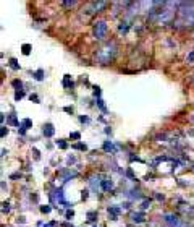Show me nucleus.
<instances>
[{
	"mask_svg": "<svg viewBox=\"0 0 194 227\" xmlns=\"http://www.w3.org/2000/svg\"><path fill=\"white\" fill-rule=\"evenodd\" d=\"M29 99H31V101H34V102H39V98H37L36 94H31V96H29Z\"/></svg>",
	"mask_w": 194,
	"mask_h": 227,
	"instance_id": "4be33fe9",
	"label": "nucleus"
},
{
	"mask_svg": "<svg viewBox=\"0 0 194 227\" xmlns=\"http://www.w3.org/2000/svg\"><path fill=\"white\" fill-rule=\"evenodd\" d=\"M29 52H31V45H29V44H24V45H23V54L28 55Z\"/></svg>",
	"mask_w": 194,
	"mask_h": 227,
	"instance_id": "2eb2a0df",
	"label": "nucleus"
},
{
	"mask_svg": "<svg viewBox=\"0 0 194 227\" xmlns=\"http://www.w3.org/2000/svg\"><path fill=\"white\" fill-rule=\"evenodd\" d=\"M192 26H194V23H192Z\"/></svg>",
	"mask_w": 194,
	"mask_h": 227,
	"instance_id": "2f4dec72",
	"label": "nucleus"
},
{
	"mask_svg": "<svg viewBox=\"0 0 194 227\" xmlns=\"http://www.w3.org/2000/svg\"><path fill=\"white\" fill-rule=\"evenodd\" d=\"M34 78H36L37 81H41V79H42V70H39L37 73H34Z\"/></svg>",
	"mask_w": 194,
	"mask_h": 227,
	"instance_id": "f3484780",
	"label": "nucleus"
},
{
	"mask_svg": "<svg viewBox=\"0 0 194 227\" xmlns=\"http://www.w3.org/2000/svg\"><path fill=\"white\" fill-rule=\"evenodd\" d=\"M104 149L113 152V151H115V146H113V143H110V141H105V143H104Z\"/></svg>",
	"mask_w": 194,
	"mask_h": 227,
	"instance_id": "f8f14e48",
	"label": "nucleus"
},
{
	"mask_svg": "<svg viewBox=\"0 0 194 227\" xmlns=\"http://www.w3.org/2000/svg\"><path fill=\"white\" fill-rule=\"evenodd\" d=\"M57 225V222H50V224H47V225H44V227H55Z\"/></svg>",
	"mask_w": 194,
	"mask_h": 227,
	"instance_id": "c85d7f7f",
	"label": "nucleus"
},
{
	"mask_svg": "<svg viewBox=\"0 0 194 227\" xmlns=\"http://www.w3.org/2000/svg\"><path fill=\"white\" fill-rule=\"evenodd\" d=\"M8 123H10V125H18V127L21 125L18 120H16V117H15V115H10V118H8Z\"/></svg>",
	"mask_w": 194,
	"mask_h": 227,
	"instance_id": "ddd939ff",
	"label": "nucleus"
},
{
	"mask_svg": "<svg viewBox=\"0 0 194 227\" xmlns=\"http://www.w3.org/2000/svg\"><path fill=\"white\" fill-rule=\"evenodd\" d=\"M57 146H60V148H63V149H65V148H66V143H63V141H57Z\"/></svg>",
	"mask_w": 194,
	"mask_h": 227,
	"instance_id": "aec40b11",
	"label": "nucleus"
},
{
	"mask_svg": "<svg viewBox=\"0 0 194 227\" xmlns=\"http://www.w3.org/2000/svg\"><path fill=\"white\" fill-rule=\"evenodd\" d=\"M54 198L58 203H62V204H65V200H63V193H62V190H55L54 191Z\"/></svg>",
	"mask_w": 194,
	"mask_h": 227,
	"instance_id": "9d476101",
	"label": "nucleus"
},
{
	"mask_svg": "<svg viewBox=\"0 0 194 227\" xmlns=\"http://www.w3.org/2000/svg\"><path fill=\"white\" fill-rule=\"evenodd\" d=\"M54 133H55V130H54V125H52V123L44 125V136L50 138V136H54Z\"/></svg>",
	"mask_w": 194,
	"mask_h": 227,
	"instance_id": "0eeeda50",
	"label": "nucleus"
},
{
	"mask_svg": "<svg viewBox=\"0 0 194 227\" xmlns=\"http://www.w3.org/2000/svg\"><path fill=\"white\" fill-rule=\"evenodd\" d=\"M107 23L104 20H97L94 23V28H92V33H94V37L97 39V41H104V39L107 37Z\"/></svg>",
	"mask_w": 194,
	"mask_h": 227,
	"instance_id": "f03ea898",
	"label": "nucleus"
},
{
	"mask_svg": "<svg viewBox=\"0 0 194 227\" xmlns=\"http://www.w3.org/2000/svg\"><path fill=\"white\" fill-rule=\"evenodd\" d=\"M23 98V91H16V94H15V99L16 101H20Z\"/></svg>",
	"mask_w": 194,
	"mask_h": 227,
	"instance_id": "6ab92c4d",
	"label": "nucleus"
},
{
	"mask_svg": "<svg viewBox=\"0 0 194 227\" xmlns=\"http://www.w3.org/2000/svg\"><path fill=\"white\" fill-rule=\"evenodd\" d=\"M5 133H8V130H5V127L2 128V136H5Z\"/></svg>",
	"mask_w": 194,
	"mask_h": 227,
	"instance_id": "7c9ffc66",
	"label": "nucleus"
},
{
	"mask_svg": "<svg viewBox=\"0 0 194 227\" xmlns=\"http://www.w3.org/2000/svg\"><path fill=\"white\" fill-rule=\"evenodd\" d=\"M165 221H167V224H170V225H173V227H178V225H181L183 222L176 217V216H173V214H165Z\"/></svg>",
	"mask_w": 194,
	"mask_h": 227,
	"instance_id": "20e7f679",
	"label": "nucleus"
},
{
	"mask_svg": "<svg viewBox=\"0 0 194 227\" xmlns=\"http://www.w3.org/2000/svg\"><path fill=\"white\" fill-rule=\"evenodd\" d=\"M86 198H88V191L84 190V191H83V200H86Z\"/></svg>",
	"mask_w": 194,
	"mask_h": 227,
	"instance_id": "c756f323",
	"label": "nucleus"
},
{
	"mask_svg": "<svg viewBox=\"0 0 194 227\" xmlns=\"http://www.w3.org/2000/svg\"><path fill=\"white\" fill-rule=\"evenodd\" d=\"M118 214H120V208H117V206H110V208H108V216H110L112 221H117Z\"/></svg>",
	"mask_w": 194,
	"mask_h": 227,
	"instance_id": "39448f33",
	"label": "nucleus"
},
{
	"mask_svg": "<svg viewBox=\"0 0 194 227\" xmlns=\"http://www.w3.org/2000/svg\"><path fill=\"white\" fill-rule=\"evenodd\" d=\"M10 63H11V68H13V70H18L20 68V65L16 63V59H10Z\"/></svg>",
	"mask_w": 194,
	"mask_h": 227,
	"instance_id": "dca6fc26",
	"label": "nucleus"
},
{
	"mask_svg": "<svg viewBox=\"0 0 194 227\" xmlns=\"http://www.w3.org/2000/svg\"><path fill=\"white\" fill-rule=\"evenodd\" d=\"M75 148H78V149H84V151H86V144H81V143H79V144H76Z\"/></svg>",
	"mask_w": 194,
	"mask_h": 227,
	"instance_id": "5701e85b",
	"label": "nucleus"
},
{
	"mask_svg": "<svg viewBox=\"0 0 194 227\" xmlns=\"http://www.w3.org/2000/svg\"><path fill=\"white\" fill-rule=\"evenodd\" d=\"M41 211L47 214V213H50V208H49V206H42V208H41Z\"/></svg>",
	"mask_w": 194,
	"mask_h": 227,
	"instance_id": "412c9836",
	"label": "nucleus"
},
{
	"mask_svg": "<svg viewBox=\"0 0 194 227\" xmlns=\"http://www.w3.org/2000/svg\"><path fill=\"white\" fill-rule=\"evenodd\" d=\"M63 5H65V7H73V5H75V2H65Z\"/></svg>",
	"mask_w": 194,
	"mask_h": 227,
	"instance_id": "cd10ccee",
	"label": "nucleus"
},
{
	"mask_svg": "<svg viewBox=\"0 0 194 227\" xmlns=\"http://www.w3.org/2000/svg\"><path fill=\"white\" fill-rule=\"evenodd\" d=\"M73 216H75V213H73V211H68V213H66V217H68V219H71Z\"/></svg>",
	"mask_w": 194,
	"mask_h": 227,
	"instance_id": "bb28decb",
	"label": "nucleus"
},
{
	"mask_svg": "<svg viewBox=\"0 0 194 227\" xmlns=\"http://www.w3.org/2000/svg\"><path fill=\"white\" fill-rule=\"evenodd\" d=\"M115 54H117V44L113 41H110V42L104 44L95 52V62L99 65H108L113 59H115Z\"/></svg>",
	"mask_w": 194,
	"mask_h": 227,
	"instance_id": "f257e3e1",
	"label": "nucleus"
},
{
	"mask_svg": "<svg viewBox=\"0 0 194 227\" xmlns=\"http://www.w3.org/2000/svg\"><path fill=\"white\" fill-rule=\"evenodd\" d=\"M149 204H151V201H144V203H142V208L147 209V208H149Z\"/></svg>",
	"mask_w": 194,
	"mask_h": 227,
	"instance_id": "a878e982",
	"label": "nucleus"
},
{
	"mask_svg": "<svg viewBox=\"0 0 194 227\" xmlns=\"http://www.w3.org/2000/svg\"><path fill=\"white\" fill-rule=\"evenodd\" d=\"M71 138H73V140H79V133H76V132L71 133Z\"/></svg>",
	"mask_w": 194,
	"mask_h": 227,
	"instance_id": "b1692460",
	"label": "nucleus"
},
{
	"mask_svg": "<svg viewBox=\"0 0 194 227\" xmlns=\"http://www.w3.org/2000/svg\"><path fill=\"white\" fill-rule=\"evenodd\" d=\"M8 203H3V213H8Z\"/></svg>",
	"mask_w": 194,
	"mask_h": 227,
	"instance_id": "393cba45",
	"label": "nucleus"
},
{
	"mask_svg": "<svg viewBox=\"0 0 194 227\" xmlns=\"http://www.w3.org/2000/svg\"><path fill=\"white\" fill-rule=\"evenodd\" d=\"M107 5H108L107 2H91L88 7V11L89 13H95V11H100L102 8H105Z\"/></svg>",
	"mask_w": 194,
	"mask_h": 227,
	"instance_id": "7ed1b4c3",
	"label": "nucleus"
},
{
	"mask_svg": "<svg viewBox=\"0 0 194 227\" xmlns=\"http://www.w3.org/2000/svg\"><path fill=\"white\" fill-rule=\"evenodd\" d=\"M13 86L15 88H18V91L23 88V84H21V81H18V79H15V81H13Z\"/></svg>",
	"mask_w": 194,
	"mask_h": 227,
	"instance_id": "a211bd4d",
	"label": "nucleus"
},
{
	"mask_svg": "<svg viewBox=\"0 0 194 227\" xmlns=\"http://www.w3.org/2000/svg\"><path fill=\"white\" fill-rule=\"evenodd\" d=\"M31 125H32V122L29 120V118H24V120H23V122H21V125H20V128H18V132H20V133L23 135V133H24V132H26V128H28V127H31Z\"/></svg>",
	"mask_w": 194,
	"mask_h": 227,
	"instance_id": "6e6552de",
	"label": "nucleus"
},
{
	"mask_svg": "<svg viewBox=\"0 0 194 227\" xmlns=\"http://www.w3.org/2000/svg\"><path fill=\"white\" fill-rule=\"evenodd\" d=\"M128 28H129L128 23H121V25L118 26V31L121 33V34H126V33H128Z\"/></svg>",
	"mask_w": 194,
	"mask_h": 227,
	"instance_id": "9b49d317",
	"label": "nucleus"
},
{
	"mask_svg": "<svg viewBox=\"0 0 194 227\" xmlns=\"http://www.w3.org/2000/svg\"><path fill=\"white\" fill-rule=\"evenodd\" d=\"M63 86L65 88H70V86H73V81H70V76H65V79H63Z\"/></svg>",
	"mask_w": 194,
	"mask_h": 227,
	"instance_id": "4468645a",
	"label": "nucleus"
},
{
	"mask_svg": "<svg viewBox=\"0 0 194 227\" xmlns=\"http://www.w3.org/2000/svg\"><path fill=\"white\" fill-rule=\"evenodd\" d=\"M100 183H102V188H104L105 191H110L113 188V182L112 180H100Z\"/></svg>",
	"mask_w": 194,
	"mask_h": 227,
	"instance_id": "1a4fd4ad",
	"label": "nucleus"
},
{
	"mask_svg": "<svg viewBox=\"0 0 194 227\" xmlns=\"http://www.w3.org/2000/svg\"><path fill=\"white\" fill-rule=\"evenodd\" d=\"M144 219H146V216H144V213H133L131 214V221L133 222H144Z\"/></svg>",
	"mask_w": 194,
	"mask_h": 227,
	"instance_id": "423d86ee",
	"label": "nucleus"
}]
</instances>
